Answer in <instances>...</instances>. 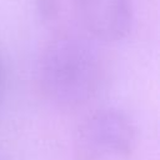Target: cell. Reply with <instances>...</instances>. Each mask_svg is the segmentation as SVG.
Segmentation results:
<instances>
[{
  "mask_svg": "<svg viewBox=\"0 0 160 160\" xmlns=\"http://www.w3.org/2000/svg\"><path fill=\"white\" fill-rule=\"evenodd\" d=\"M80 139L94 152L128 154L134 144V128L124 112L104 109L94 112L82 124Z\"/></svg>",
  "mask_w": 160,
  "mask_h": 160,
  "instance_id": "cell-3",
  "label": "cell"
},
{
  "mask_svg": "<svg viewBox=\"0 0 160 160\" xmlns=\"http://www.w3.org/2000/svg\"><path fill=\"white\" fill-rule=\"evenodd\" d=\"M38 75L44 92L61 104H79L99 88L101 64L95 50L74 38H59L42 50Z\"/></svg>",
  "mask_w": 160,
  "mask_h": 160,
  "instance_id": "cell-1",
  "label": "cell"
},
{
  "mask_svg": "<svg viewBox=\"0 0 160 160\" xmlns=\"http://www.w3.org/2000/svg\"><path fill=\"white\" fill-rule=\"evenodd\" d=\"M72 4L84 29L99 40L116 41L131 30L132 0H72Z\"/></svg>",
  "mask_w": 160,
  "mask_h": 160,
  "instance_id": "cell-2",
  "label": "cell"
},
{
  "mask_svg": "<svg viewBox=\"0 0 160 160\" xmlns=\"http://www.w3.org/2000/svg\"><path fill=\"white\" fill-rule=\"evenodd\" d=\"M1 75H2V72H1V66H0V82H1Z\"/></svg>",
  "mask_w": 160,
  "mask_h": 160,
  "instance_id": "cell-4",
  "label": "cell"
}]
</instances>
